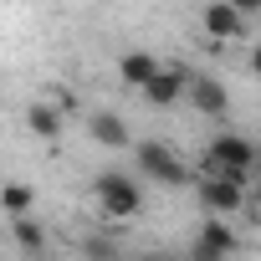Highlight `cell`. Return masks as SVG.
Here are the masks:
<instances>
[{
	"instance_id": "1",
	"label": "cell",
	"mask_w": 261,
	"mask_h": 261,
	"mask_svg": "<svg viewBox=\"0 0 261 261\" xmlns=\"http://www.w3.org/2000/svg\"><path fill=\"white\" fill-rule=\"evenodd\" d=\"M261 164V149L246 139V134H220V139H210L205 144V154H200V174H230V179H251V169Z\"/></svg>"
},
{
	"instance_id": "2",
	"label": "cell",
	"mask_w": 261,
	"mask_h": 261,
	"mask_svg": "<svg viewBox=\"0 0 261 261\" xmlns=\"http://www.w3.org/2000/svg\"><path fill=\"white\" fill-rule=\"evenodd\" d=\"M92 195H97L102 215H113V220L139 215V205H144V190H139V179H134V174H123V169H102V174L92 179Z\"/></svg>"
},
{
	"instance_id": "3",
	"label": "cell",
	"mask_w": 261,
	"mask_h": 261,
	"mask_svg": "<svg viewBox=\"0 0 261 261\" xmlns=\"http://www.w3.org/2000/svg\"><path fill=\"white\" fill-rule=\"evenodd\" d=\"M246 195L251 190L230 174H200V210L205 215H236V210H246Z\"/></svg>"
},
{
	"instance_id": "4",
	"label": "cell",
	"mask_w": 261,
	"mask_h": 261,
	"mask_svg": "<svg viewBox=\"0 0 261 261\" xmlns=\"http://www.w3.org/2000/svg\"><path fill=\"white\" fill-rule=\"evenodd\" d=\"M134 159H139V169H144L149 179H159V185H185V179H190L169 144H154V139H149V144H139V149H134Z\"/></svg>"
},
{
	"instance_id": "5",
	"label": "cell",
	"mask_w": 261,
	"mask_h": 261,
	"mask_svg": "<svg viewBox=\"0 0 261 261\" xmlns=\"http://www.w3.org/2000/svg\"><path fill=\"white\" fill-rule=\"evenodd\" d=\"M200 21H205V31H210L215 41H241V36H246V21H251V16H246V11H236L230 0H210Z\"/></svg>"
},
{
	"instance_id": "6",
	"label": "cell",
	"mask_w": 261,
	"mask_h": 261,
	"mask_svg": "<svg viewBox=\"0 0 261 261\" xmlns=\"http://www.w3.org/2000/svg\"><path fill=\"white\" fill-rule=\"evenodd\" d=\"M87 134L102 144V149H134V134L118 113H87Z\"/></svg>"
},
{
	"instance_id": "7",
	"label": "cell",
	"mask_w": 261,
	"mask_h": 261,
	"mask_svg": "<svg viewBox=\"0 0 261 261\" xmlns=\"http://www.w3.org/2000/svg\"><path fill=\"white\" fill-rule=\"evenodd\" d=\"M179 92H190V72H185V67H159V72H154V82L144 87V97H149L154 108H169Z\"/></svg>"
},
{
	"instance_id": "8",
	"label": "cell",
	"mask_w": 261,
	"mask_h": 261,
	"mask_svg": "<svg viewBox=\"0 0 261 261\" xmlns=\"http://www.w3.org/2000/svg\"><path fill=\"white\" fill-rule=\"evenodd\" d=\"M190 102H195L205 118H220V113L230 108V97H225V87H220L215 77H190Z\"/></svg>"
},
{
	"instance_id": "9",
	"label": "cell",
	"mask_w": 261,
	"mask_h": 261,
	"mask_svg": "<svg viewBox=\"0 0 261 261\" xmlns=\"http://www.w3.org/2000/svg\"><path fill=\"white\" fill-rule=\"evenodd\" d=\"M154 72H159V62H154L149 51H123V57H118V77H123V87H139V92H144V87L154 82Z\"/></svg>"
},
{
	"instance_id": "10",
	"label": "cell",
	"mask_w": 261,
	"mask_h": 261,
	"mask_svg": "<svg viewBox=\"0 0 261 261\" xmlns=\"http://www.w3.org/2000/svg\"><path fill=\"white\" fill-rule=\"evenodd\" d=\"M11 236H16V246H21L26 256H41V251H46V230H41V220H31V215H11Z\"/></svg>"
},
{
	"instance_id": "11",
	"label": "cell",
	"mask_w": 261,
	"mask_h": 261,
	"mask_svg": "<svg viewBox=\"0 0 261 261\" xmlns=\"http://www.w3.org/2000/svg\"><path fill=\"white\" fill-rule=\"evenodd\" d=\"M200 236H205L210 246H220L225 256H236V251H241V236H236V230L225 225V215H205V225H200Z\"/></svg>"
},
{
	"instance_id": "12",
	"label": "cell",
	"mask_w": 261,
	"mask_h": 261,
	"mask_svg": "<svg viewBox=\"0 0 261 261\" xmlns=\"http://www.w3.org/2000/svg\"><path fill=\"white\" fill-rule=\"evenodd\" d=\"M26 128H31L36 139H57V134H62V113H57L51 102H36V108L26 113Z\"/></svg>"
},
{
	"instance_id": "13",
	"label": "cell",
	"mask_w": 261,
	"mask_h": 261,
	"mask_svg": "<svg viewBox=\"0 0 261 261\" xmlns=\"http://www.w3.org/2000/svg\"><path fill=\"white\" fill-rule=\"evenodd\" d=\"M82 261H123V246L113 236H82Z\"/></svg>"
},
{
	"instance_id": "14",
	"label": "cell",
	"mask_w": 261,
	"mask_h": 261,
	"mask_svg": "<svg viewBox=\"0 0 261 261\" xmlns=\"http://www.w3.org/2000/svg\"><path fill=\"white\" fill-rule=\"evenodd\" d=\"M0 200H6V215H26V210H31V200H36V190H31V185H21V179H11L6 190H0Z\"/></svg>"
},
{
	"instance_id": "15",
	"label": "cell",
	"mask_w": 261,
	"mask_h": 261,
	"mask_svg": "<svg viewBox=\"0 0 261 261\" xmlns=\"http://www.w3.org/2000/svg\"><path fill=\"white\" fill-rule=\"evenodd\" d=\"M190 261H230L220 246H210L205 236H195V246H190Z\"/></svg>"
},
{
	"instance_id": "16",
	"label": "cell",
	"mask_w": 261,
	"mask_h": 261,
	"mask_svg": "<svg viewBox=\"0 0 261 261\" xmlns=\"http://www.w3.org/2000/svg\"><path fill=\"white\" fill-rule=\"evenodd\" d=\"M246 220H251V225H261V190H256V195H246Z\"/></svg>"
},
{
	"instance_id": "17",
	"label": "cell",
	"mask_w": 261,
	"mask_h": 261,
	"mask_svg": "<svg viewBox=\"0 0 261 261\" xmlns=\"http://www.w3.org/2000/svg\"><path fill=\"white\" fill-rule=\"evenodd\" d=\"M230 6H236V11H246V16H256V11H261V0H230Z\"/></svg>"
},
{
	"instance_id": "18",
	"label": "cell",
	"mask_w": 261,
	"mask_h": 261,
	"mask_svg": "<svg viewBox=\"0 0 261 261\" xmlns=\"http://www.w3.org/2000/svg\"><path fill=\"white\" fill-rule=\"evenodd\" d=\"M251 72H256V77H261V41H256V46H251Z\"/></svg>"
},
{
	"instance_id": "19",
	"label": "cell",
	"mask_w": 261,
	"mask_h": 261,
	"mask_svg": "<svg viewBox=\"0 0 261 261\" xmlns=\"http://www.w3.org/2000/svg\"><path fill=\"white\" fill-rule=\"evenodd\" d=\"M139 261H174V256H159V251H154V256H139Z\"/></svg>"
}]
</instances>
